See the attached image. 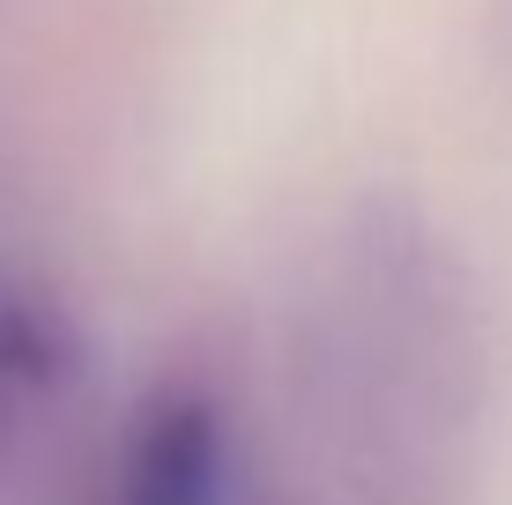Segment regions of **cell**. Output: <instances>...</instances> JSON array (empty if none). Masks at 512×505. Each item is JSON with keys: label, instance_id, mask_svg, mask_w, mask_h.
<instances>
[{"label": "cell", "instance_id": "7a4b0ae2", "mask_svg": "<svg viewBox=\"0 0 512 505\" xmlns=\"http://www.w3.org/2000/svg\"><path fill=\"white\" fill-rule=\"evenodd\" d=\"M52 364H60L52 327L0 290V387H38V379H52Z\"/></svg>", "mask_w": 512, "mask_h": 505}, {"label": "cell", "instance_id": "6da1fadb", "mask_svg": "<svg viewBox=\"0 0 512 505\" xmlns=\"http://www.w3.org/2000/svg\"><path fill=\"white\" fill-rule=\"evenodd\" d=\"M231 483V424L208 387H156L119 439L104 505H223Z\"/></svg>", "mask_w": 512, "mask_h": 505}]
</instances>
